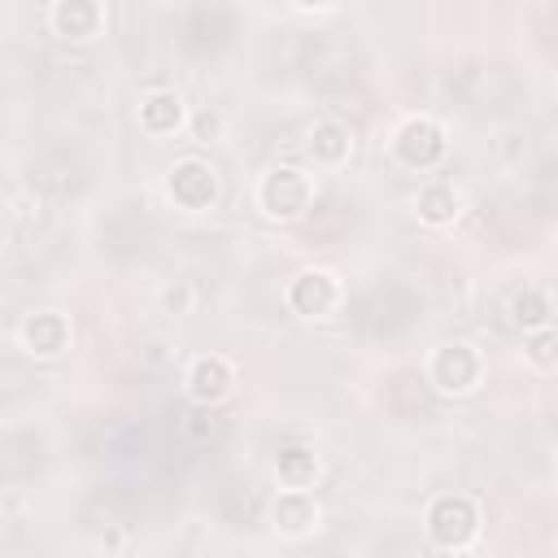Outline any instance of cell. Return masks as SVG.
Returning <instances> with one entry per match:
<instances>
[{"mask_svg":"<svg viewBox=\"0 0 558 558\" xmlns=\"http://www.w3.org/2000/svg\"><path fill=\"white\" fill-rule=\"evenodd\" d=\"M427 532H432V541H436L440 549H466V545L475 541V532H480V510H475V501L462 497V493L436 497L432 510H427Z\"/></svg>","mask_w":558,"mask_h":558,"instance_id":"cell-1","label":"cell"},{"mask_svg":"<svg viewBox=\"0 0 558 558\" xmlns=\"http://www.w3.org/2000/svg\"><path fill=\"white\" fill-rule=\"evenodd\" d=\"M310 196H314V183L296 170V166H275L266 179H262V187H257V205L266 209V218H301L305 214V205H310Z\"/></svg>","mask_w":558,"mask_h":558,"instance_id":"cell-2","label":"cell"},{"mask_svg":"<svg viewBox=\"0 0 558 558\" xmlns=\"http://www.w3.org/2000/svg\"><path fill=\"white\" fill-rule=\"evenodd\" d=\"M480 375H484V357H480L471 344H462V340L440 344L436 357H432V384H436L440 392L462 397V392H471V388L480 384Z\"/></svg>","mask_w":558,"mask_h":558,"instance_id":"cell-3","label":"cell"},{"mask_svg":"<svg viewBox=\"0 0 558 558\" xmlns=\"http://www.w3.org/2000/svg\"><path fill=\"white\" fill-rule=\"evenodd\" d=\"M166 192L174 196V205L183 209H209L214 196H218V179L205 161L187 157V161H174L170 174H166Z\"/></svg>","mask_w":558,"mask_h":558,"instance_id":"cell-4","label":"cell"},{"mask_svg":"<svg viewBox=\"0 0 558 558\" xmlns=\"http://www.w3.org/2000/svg\"><path fill=\"white\" fill-rule=\"evenodd\" d=\"M397 157H401L405 166H414V170L436 166V161L445 157V131H440V122H432V118H410V122L397 131Z\"/></svg>","mask_w":558,"mask_h":558,"instance_id":"cell-5","label":"cell"},{"mask_svg":"<svg viewBox=\"0 0 558 558\" xmlns=\"http://www.w3.org/2000/svg\"><path fill=\"white\" fill-rule=\"evenodd\" d=\"M336 301H340V283H336L331 270H301V275L292 279V288H288V305H292L296 314H305V318L331 314Z\"/></svg>","mask_w":558,"mask_h":558,"instance_id":"cell-6","label":"cell"},{"mask_svg":"<svg viewBox=\"0 0 558 558\" xmlns=\"http://www.w3.org/2000/svg\"><path fill=\"white\" fill-rule=\"evenodd\" d=\"M22 344L31 357H57L65 344H70V318L57 314V310H44V314H31L22 323Z\"/></svg>","mask_w":558,"mask_h":558,"instance_id":"cell-7","label":"cell"},{"mask_svg":"<svg viewBox=\"0 0 558 558\" xmlns=\"http://www.w3.org/2000/svg\"><path fill=\"white\" fill-rule=\"evenodd\" d=\"M231 384H235V375H231V362H227V357H218V353H205V357H196V362H192V371H187V392H192L201 405H214V401H222V397L231 392Z\"/></svg>","mask_w":558,"mask_h":558,"instance_id":"cell-8","label":"cell"},{"mask_svg":"<svg viewBox=\"0 0 558 558\" xmlns=\"http://www.w3.org/2000/svg\"><path fill=\"white\" fill-rule=\"evenodd\" d=\"M105 13L96 0H57L52 4V31L61 39H92L100 31Z\"/></svg>","mask_w":558,"mask_h":558,"instance_id":"cell-9","label":"cell"},{"mask_svg":"<svg viewBox=\"0 0 558 558\" xmlns=\"http://www.w3.org/2000/svg\"><path fill=\"white\" fill-rule=\"evenodd\" d=\"M275 523H279L283 532H292V536L310 532V527L318 523V501H314V493H310V488H283V493L275 497Z\"/></svg>","mask_w":558,"mask_h":558,"instance_id":"cell-10","label":"cell"},{"mask_svg":"<svg viewBox=\"0 0 558 558\" xmlns=\"http://www.w3.org/2000/svg\"><path fill=\"white\" fill-rule=\"evenodd\" d=\"M310 153H314L323 166H344L349 153H353V135H349V126L336 122V118L314 122V126H310Z\"/></svg>","mask_w":558,"mask_h":558,"instance_id":"cell-11","label":"cell"},{"mask_svg":"<svg viewBox=\"0 0 558 558\" xmlns=\"http://www.w3.org/2000/svg\"><path fill=\"white\" fill-rule=\"evenodd\" d=\"M140 126L148 135H174L183 126V100L174 92H148L140 105Z\"/></svg>","mask_w":558,"mask_h":558,"instance_id":"cell-12","label":"cell"},{"mask_svg":"<svg viewBox=\"0 0 558 558\" xmlns=\"http://www.w3.org/2000/svg\"><path fill=\"white\" fill-rule=\"evenodd\" d=\"M275 475L283 488H310L318 480V453L305 449V445H292V449H279L275 458Z\"/></svg>","mask_w":558,"mask_h":558,"instance_id":"cell-13","label":"cell"},{"mask_svg":"<svg viewBox=\"0 0 558 558\" xmlns=\"http://www.w3.org/2000/svg\"><path fill=\"white\" fill-rule=\"evenodd\" d=\"M418 214L427 218V222H453L458 218V192L449 187V183H427L423 192H418Z\"/></svg>","mask_w":558,"mask_h":558,"instance_id":"cell-14","label":"cell"},{"mask_svg":"<svg viewBox=\"0 0 558 558\" xmlns=\"http://www.w3.org/2000/svg\"><path fill=\"white\" fill-rule=\"evenodd\" d=\"M510 314L523 331H536V327H549V296L541 288H523L514 301H510Z\"/></svg>","mask_w":558,"mask_h":558,"instance_id":"cell-15","label":"cell"},{"mask_svg":"<svg viewBox=\"0 0 558 558\" xmlns=\"http://www.w3.org/2000/svg\"><path fill=\"white\" fill-rule=\"evenodd\" d=\"M527 357H532L536 366H558V331H554V327L527 331Z\"/></svg>","mask_w":558,"mask_h":558,"instance_id":"cell-16","label":"cell"},{"mask_svg":"<svg viewBox=\"0 0 558 558\" xmlns=\"http://www.w3.org/2000/svg\"><path fill=\"white\" fill-rule=\"evenodd\" d=\"M218 131H222V113H218V109H201V113L192 118V135H196L201 144L218 140Z\"/></svg>","mask_w":558,"mask_h":558,"instance_id":"cell-17","label":"cell"},{"mask_svg":"<svg viewBox=\"0 0 558 558\" xmlns=\"http://www.w3.org/2000/svg\"><path fill=\"white\" fill-rule=\"evenodd\" d=\"M161 301H166V310H183V305L192 301V292L179 283V288H166V296H161Z\"/></svg>","mask_w":558,"mask_h":558,"instance_id":"cell-18","label":"cell"},{"mask_svg":"<svg viewBox=\"0 0 558 558\" xmlns=\"http://www.w3.org/2000/svg\"><path fill=\"white\" fill-rule=\"evenodd\" d=\"M301 4H327V0H301Z\"/></svg>","mask_w":558,"mask_h":558,"instance_id":"cell-19","label":"cell"},{"mask_svg":"<svg viewBox=\"0 0 558 558\" xmlns=\"http://www.w3.org/2000/svg\"><path fill=\"white\" fill-rule=\"evenodd\" d=\"M554 462H558V449H554Z\"/></svg>","mask_w":558,"mask_h":558,"instance_id":"cell-20","label":"cell"}]
</instances>
